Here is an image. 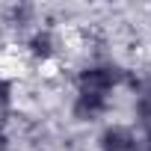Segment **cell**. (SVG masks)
<instances>
[{"instance_id":"4","label":"cell","mask_w":151,"mask_h":151,"mask_svg":"<svg viewBox=\"0 0 151 151\" xmlns=\"http://www.w3.org/2000/svg\"><path fill=\"white\" fill-rule=\"evenodd\" d=\"M136 122H139V130H142L145 142L151 145V83L139 89V98H136Z\"/></svg>"},{"instance_id":"3","label":"cell","mask_w":151,"mask_h":151,"mask_svg":"<svg viewBox=\"0 0 151 151\" xmlns=\"http://www.w3.org/2000/svg\"><path fill=\"white\" fill-rule=\"evenodd\" d=\"M101 151H136V133L127 127V124H110L101 139H98Z\"/></svg>"},{"instance_id":"6","label":"cell","mask_w":151,"mask_h":151,"mask_svg":"<svg viewBox=\"0 0 151 151\" xmlns=\"http://www.w3.org/2000/svg\"><path fill=\"white\" fill-rule=\"evenodd\" d=\"M9 101H12V86L6 77H0V107H6Z\"/></svg>"},{"instance_id":"7","label":"cell","mask_w":151,"mask_h":151,"mask_svg":"<svg viewBox=\"0 0 151 151\" xmlns=\"http://www.w3.org/2000/svg\"><path fill=\"white\" fill-rule=\"evenodd\" d=\"M0 151H9V139H6L3 130H0Z\"/></svg>"},{"instance_id":"5","label":"cell","mask_w":151,"mask_h":151,"mask_svg":"<svg viewBox=\"0 0 151 151\" xmlns=\"http://www.w3.org/2000/svg\"><path fill=\"white\" fill-rule=\"evenodd\" d=\"M27 47H30V53H33L36 59H50V56L56 53V39H53V33L39 30V33H33V36H30Z\"/></svg>"},{"instance_id":"1","label":"cell","mask_w":151,"mask_h":151,"mask_svg":"<svg viewBox=\"0 0 151 151\" xmlns=\"http://www.w3.org/2000/svg\"><path fill=\"white\" fill-rule=\"evenodd\" d=\"M124 80V71L116 68V65H107V62H95V65H86L77 77V92H92V95H107Z\"/></svg>"},{"instance_id":"2","label":"cell","mask_w":151,"mask_h":151,"mask_svg":"<svg viewBox=\"0 0 151 151\" xmlns=\"http://www.w3.org/2000/svg\"><path fill=\"white\" fill-rule=\"evenodd\" d=\"M107 110H110V98L107 95H92V92H77L74 107H71V113H74L77 122H95Z\"/></svg>"}]
</instances>
